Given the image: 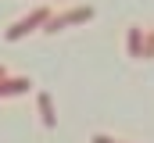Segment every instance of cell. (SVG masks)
Returning a JSON list of instances; mask_svg holds the SVG:
<instances>
[{"label": "cell", "instance_id": "cell-3", "mask_svg": "<svg viewBox=\"0 0 154 143\" xmlns=\"http://www.w3.org/2000/svg\"><path fill=\"white\" fill-rule=\"evenodd\" d=\"M29 90H32V82L25 75H0V97H22Z\"/></svg>", "mask_w": 154, "mask_h": 143}, {"label": "cell", "instance_id": "cell-4", "mask_svg": "<svg viewBox=\"0 0 154 143\" xmlns=\"http://www.w3.org/2000/svg\"><path fill=\"white\" fill-rule=\"evenodd\" d=\"M36 107H39V122H43L47 129H54V125H57V111H54L50 93H36Z\"/></svg>", "mask_w": 154, "mask_h": 143}, {"label": "cell", "instance_id": "cell-5", "mask_svg": "<svg viewBox=\"0 0 154 143\" xmlns=\"http://www.w3.org/2000/svg\"><path fill=\"white\" fill-rule=\"evenodd\" d=\"M125 50H129V57H143V29H140V25H129V32H125Z\"/></svg>", "mask_w": 154, "mask_h": 143}, {"label": "cell", "instance_id": "cell-6", "mask_svg": "<svg viewBox=\"0 0 154 143\" xmlns=\"http://www.w3.org/2000/svg\"><path fill=\"white\" fill-rule=\"evenodd\" d=\"M143 57H154V32L143 36Z\"/></svg>", "mask_w": 154, "mask_h": 143}, {"label": "cell", "instance_id": "cell-8", "mask_svg": "<svg viewBox=\"0 0 154 143\" xmlns=\"http://www.w3.org/2000/svg\"><path fill=\"white\" fill-rule=\"evenodd\" d=\"M0 75H4V68H0Z\"/></svg>", "mask_w": 154, "mask_h": 143}, {"label": "cell", "instance_id": "cell-7", "mask_svg": "<svg viewBox=\"0 0 154 143\" xmlns=\"http://www.w3.org/2000/svg\"><path fill=\"white\" fill-rule=\"evenodd\" d=\"M90 143H115V140H111V136H104V132H97V136H93Z\"/></svg>", "mask_w": 154, "mask_h": 143}, {"label": "cell", "instance_id": "cell-2", "mask_svg": "<svg viewBox=\"0 0 154 143\" xmlns=\"http://www.w3.org/2000/svg\"><path fill=\"white\" fill-rule=\"evenodd\" d=\"M93 18V7L90 4H82V7H72V11H65V14H50V22L43 25V32H61V29H68V25H82V22H90Z\"/></svg>", "mask_w": 154, "mask_h": 143}, {"label": "cell", "instance_id": "cell-1", "mask_svg": "<svg viewBox=\"0 0 154 143\" xmlns=\"http://www.w3.org/2000/svg\"><path fill=\"white\" fill-rule=\"evenodd\" d=\"M47 22H50V11H47V7H36V11H29L22 22H14L11 29H4V39H7V43H14V39H25L29 32L43 29Z\"/></svg>", "mask_w": 154, "mask_h": 143}]
</instances>
